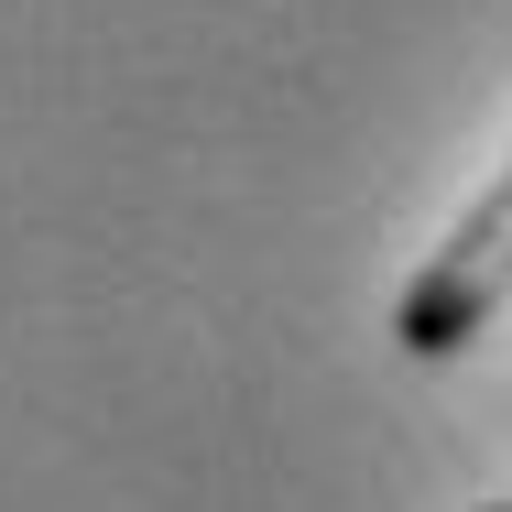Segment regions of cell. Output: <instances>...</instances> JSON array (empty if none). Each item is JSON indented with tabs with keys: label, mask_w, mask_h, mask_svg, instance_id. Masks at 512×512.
<instances>
[{
	"label": "cell",
	"mask_w": 512,
	"mask_h": 512,
	"mask_svg": "<svg viewBox=\"0 0 512 512\" xmlns=\"http://www.w3.org/2000/svg\"><path fill=\"white\" fill-rule=\"evenodd\" d=\"M480 512H512V502H480Z\"/></svg>",
	"instance_id": "2"
},
{
	"label": "cell",
	"mask_w": 512,
	"mask_h": 512,
	"mask_svg": "<svg viewBox=\"0 0 512 512\" xmlns=\"http://www.w3.org/2000/svg\"><path fill=\"white\" fill-rule=\"evenodd\" d=\"M502 306H512V164L469 197V218L414 262V284L393 295V338H404V360H458L469 338H491Z\"/></svg>",
	"instance_id": "1"
}]
</instances>
